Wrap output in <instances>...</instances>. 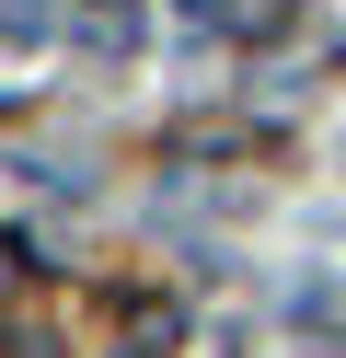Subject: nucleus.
<instances>
[{
    "mask_svg": "<svg viewBox=\"0 0 346 358\" xmlns=\"http://www.w3.org/2000/svg\"><path fill=\"white\" fill-rule=\"evenodd\" d=\"M46 35H69V0H0V70H23Z\"/></svg>",
    "mask_w": 346,
    "mask_h": 358,
    "instance_id": "3",
    "label": "nucleus"
},
{
    "mask_svg": "<svg viewBox=\"0 0 346 358\" xmlns=\"http://www.w3.org/2000/svg\"><path fill=\"white\" fill-rule=\"evenodd\" d=\"M289 335L323 347V358H346V278H335V266H312V278L289 289Z\"/></svg>",
    "mask_w": 346,
    "mask_h": 358,
    "instance_id": "1",
    "label": "nucleus"
},
{
    "mask_svg": "<svg viewBox=\"0 0 346 358\" xmlns=\"http://www.w3.org/2000/svg\"><path fill=\"white\" fill-rule=\"evenodd\" d=\"M138 35H150V0H69V47H92V58H127Z\"/></svg>",
    "mask_w": 346,
    "mask_h": 358,
    "instance_id": "2",
    "label": "nucleus"
},
{
    "mask_svg": "<svg viewBox=\"0 0 346 358\" xmlns=\"http://www.w3.org/2000/svg\"><path fill=\"white\" fill-rule=\"evenodd\" d=\"M115 358H161V347H150V335H138V347H115Z\"/></svg>",
    "mask_w": 346,
    "mask_h": 358,
    "instance_id": "4",
    "label": "nucleus"
}]
</instances>
